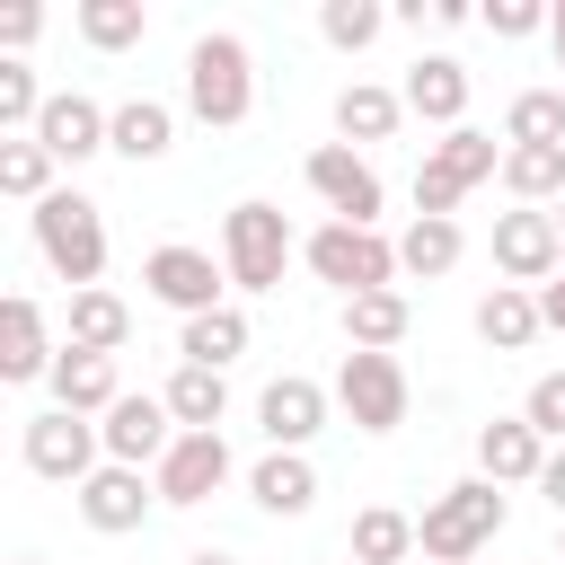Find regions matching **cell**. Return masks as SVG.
I'll return each instance as SVG.
<instances>
[{"label":"cell","mask_w":565,"mask_h":565,"mask_svg":"<svg viewBox=\"0 0 565 565\" xmlns=\"http://www.w3.org/2000/svg\"><path fill=\"white\" fill-rule=\"evenodd\" d=\"M35 35H44V9H35V0H9V9H0V44L18 53V44H35Z\"/></svg>","instance_id":"38"},{"label":"cell","mask_w":565,"mask_h":565,"mask_svg":"<svg viewBox=\"0 0 565 565\" xmlns=\"http://www.w3.org/2000/svg\"><path fill=\"white\" fill-rule=\"evenodd\" d=\"M168 141H177V115L159 106V97H124L115 106V159H132V168H150V159H168Z\"/></svg>","instance_id":"23"},{"label":"cell","mask_w":565,"mask_h":565,"mask_svg":"<svg viewBox=\"0 0 565 565\" xmlns=\"http://www.w3.org/2000/svg\"><path fill=\"white\" fill-rule=\"evenodd\" d=\"M26 221H35V256H44L71 291H97V274H106V221H97V203L71 194V185H53Z\"/></svg>","instance_id":"2"},{"label":"cell","mask_w":565,"mask_h":565,"mask_svg":"<svg viewBox=\"0 0 565 565\" xmlns=\"http://www.w3.org/2000/svg\"><path fill=\"white\" fill-rule=\"evenodd\" d=\"M503 185H512L521 203H556V194H565V141H556V150H512V141H503Z\"/></svg>","instance_id":"34"},{"label":"cell","mask_w":565,"mask_h":565,"mask_svg":"<svg viewBox=\"0 0 565 565\" xmlns=\"http://www.w3.org/2000/svg\"><path fill=\"white\" fill-rule=\"evenodd\" d=\"M547 18H556V9H539V0H494V9H486V26H494L503 44H521V35H539Z\"/></svg>","instance_id":"37"},{"label":"cell","mask_w":565,"mask_h":565,"mask_svg":"<svg viewBox=\"0 0 565 565\" xmlns=\"http://www.w3.org/2000/svg\"><path fill=\"white\" fill-rule=\"evenodd\" d=\"M503 141L512 150H556L565 141V88H521L503 106Z\"/></svg>","instance_id":"30"},{"label":"cell","mask_w":565,"mask_h":565,"mask_svg":"<svg viewBox=\"0 0 565 565\" xmlns=\"http://www.w3.org/2000/svg\"><path fill=\"white\" fill-rule=\"evenodd\" d=\"M556 230H565V194H556Z\"/></svg>","instance_id":"43"},{"label":"cell","mask_w":565,"mask_h":565,"mask_svg":"<svg viewBox=\"0 0 565 565\" xmlns=\"http://www.w3.org/2000/svg\"><path fill=\"white\" fill-rule=\"evenodd\" d=\"M494 530H503V486H494V477H459V486H441V494L424 503L415 547H424L433 565H468L477 547H494Z\"/></svg>","instance_id":"1"},{"label":"cell","mask_w":565,"mask_h":565,"mask_svg":"<svg viewBox=\"0 0 565 565\" xmlns=\"http://www.w3.org/2000/svg\"><path fill=\"white\" fill-rule=\"evenodd\" d=\"M406 362L397 353H344L335 362V406L353 415V433H397L406 424Z\"/></svg>","instance_id":"10"},{"label":"cell","mask_w":565,"mask_h":565,"mask_svg":"<svg viewBox=\"0 0 565 565\" xmlns=\"http://www.w3.org/2000/svg\"><path fill=\"white\" fill-rule=\"evenodd\" d=\"M185 565H238V556H221V547H194V556H185Z\"/></svg>","instance_id":"41"},{"label":"cell","mask_w":565,"mask_h":565,"mask_svg":"<svg viewBox=\"0 0 565 565\" xmlns=\"http://www.w3.org/2000/svg\"><path fill=\"white\" fill-rule=\"evenodd\" d=\"M353 565H406V556H424L415 547V521L397 512V503H371V512H353V547H344Z\"/></svg>","instance_id":"28"},{"label":"cell","mask_w":565,"mask_h":565,"mask_svg":"<svg viewBox=\"0 0 565 565\" xmlns=\"http://www.w3.org/2000/svg\"><path fill=\"white\" fill-rule=\"evenodd\" d=\"M344 344H353V353H397V344H406V291H362V300H344Z\"/></svg>","instance_id":"26"},{"label":"cell","mask_w":565,"mask_h":565,"mask_svg":"<svg viewBox=\"0 0 565 565\" xmlns=\"http://www.w3.org/2000/svg\"><path fill=\"white\" fill-rule=\"evenodd\" d=\"M53 150L35 141V132H18V141H0V194H18V203H44L53 194Z\"/></svg>","instance_id":"32"},{"label":"cell","mask_w":565,"mask_h":565,"mask_svg":"<svg viewBox=\"0 0 565 565\" xmlns=\"http://www.w3.org/2000/svg\"><path fill=\"white\" fill-rule=\"evenodd\" d=\"M397 115H406V97L380 88V79H353V88L335 97V132H344V141H388Z\"/></svg>","instance_id":"29"},{"label":"cell","mask_w":565,"mask_h":565,"mask_svg":"<svg viewBox=\"0 0 565 565\" xmlns=\"http://www.w3.org/2000/svg\"><path fill=\"white\" fill-rule=\"evenodd\" d=\"M539 468H547V441L530 433V415L477 424V477H494V486H539Z\"/></svg>","instance_id":"18"},{"label":"cell","mask_w":565,"mask_h":565,"mask_svg":"<svg viewBox=\"0 0 565 565\" xmlns=\"http://www.w3.org/2000/svg\"><path fill=\"white\" fill-rule=\"evenodd\" d=\"M300 256H309V274H318V282H335L344 300H362V291H397V238H380V230L327 221V230H309V238H300Z\"/></svg>","instance_id":"5"},{"label":"cell","mask_w":565,"mask_h":565,"mask_svg":"<svg viewBox=\"0 0 565 565\" xmlns=\"http://www.w3.org/2000/svg\"><path fill=\"white\" fill-rule=\"evenodd\" d=\"M185 106H194V124H212V132L247 124V106H256V62H247L238 35H194V53H185Z\"/></svg>","instance_id":"3"},{"label":"cell","mask_w":565,"mask_h":565,"mask_svg":"<svg viewBox=\"0 0 565 565\" xmlns=\"http://www.w3.org/2000/svg\"><path fill=\"white\" fill-rule=\"evenodd\" d=\"M539 327H547V318H539V291H521V282H494V291L477 300V335H486L494 353H521Z\"/></svg>","instance_id":"24"},{"label":"cell","mask_w":565,"mask_h":565,"mask_svg":"<svg viewBox=\"0 0 565 565\" xmlns=\"http://www.w3.org/2000/svg\"><path fill=\"white\" fill-rule=\"evenodd\" d=\"M380 26H388V9H380V0H327V9H318V35H327L335 53L380 44Z\"/></svg>","instance_id":"35"},{"label":"cell","mask_w":565,"mask_h":565,"mask_svg":"<svg viewBox=\"0 0 565 565\" xmlns=\"http://www.w3.org/2000/svg\"><path fill=\"white\" fill-rule=\"evenodd\" d=\"M486 177H503V141L477 132V124H459V132H441V141L424 150V168H415V212H424V221H450L459 194L486 185Z\"/></svg>","instance_id":"4"},{"label":"cell","mask_w":565,"mask_h":565,"mask_svg":"<svg viewBox=\"0 0 565 565\" xmlns=\"http://www.w3.org/2000/svg\"><path fill=\"white\" fill-rule=\"evenodd\" d=\"M247 494H256L274 521H300V512L318 503V468H309L300 450H265V459L247 468Z\"/></svg>","instance_id":"21"},{"label":"cell","mask_w":565,"mask_h":565,"mask_svg":"<svg viewBox=\"0 0 565 565\" xmlns=\"http://www.w3.org/2000/svg\"><path fill=\"white\" fill-rule=\"evenodd\" d=\"M309 194H318L335 221H353V230H380V203H388L380 168H371L353 141H318V150H309Z\"/></svg>","instance_id":"11"},{"label":"cell","mask_w":565,"mask_h":565,"mask_svg":"<svg viewBox=\"0 0 565 565\" xmlns=\"http://www.w3.org/2000/svg\"><path fill=\"white\" fill-rule=\"evenodd\" d=\"M159 397H168L177 433H221V415H230V380H221V371H203V362H177Z\"/></svg>","instance_id":"22"},{"label":"cell","mask_w":565,"mask_h":565,"mask_svg":"<svg viewBox=\"0 0 565 565\" xmlns=\"http://www.w3.org/2000/svg\"><path fill=\"white\" fill-rule=\"evenodd\" d=\"M115 397H124L115 353H79V344H62V362H53V406H71V415H106Z\"/></svg>","instance_id":"20"},{"label":"cell","mask_w":565,"mask_h":565,"mask_svg":"<svg viewBox=\"0 0 565 565\" xmlns=\"http://www.w3.org/2000/svg\"><path fill=\"white\" fill-rule=\"evenodd\" d=\"M35 141L62 159V168H79V159H97L106 141H115V115L97 106V97H79V88H62L53 106H44V124H35Z\"/></svg>","instance_id":"16"},{"label":"cell","mask_w":565,"mask_h":565,"mask_svg":"<svg viewBox=\"0 0 565 565\" xmlns=\"http://www.w3.org/2000/svg\"><path fill=\"white\" fill-rule=\"evenodd\" d=\"M53 362H62V344L44 335V309L26 291H9L0 300V380H53Z\"/></svg>","instance_id":"17"},{"label":"cell","mask_w":565,"mask_h":565,"mask_svg":"<svg viewBox=\"0 0 565 565\" xmlns=\"http://www.w3.org/2000/svg\"><path fill=\"white\" fill-rule=\"evenodd\" d=\"M177 353H185V362H203V371H230V362L247 353V309L230 300V309L185 318V327H177Z\"/></svg>","instance_id":"25"},{"label":"cell","mask_w":565,"mask_h":565,"mask_svg":"<svg viewBox=\"0 0 565 565\" xmlns=\"http://www.w3.org/2000/svg\"><path fill=\"white\" fill-rule=\"evenodd\" d=\"M71 344L79 353H124L132 344V309L97 282V291H71Z\"/></svg>","instance_id":"27"},{"label":"cell","mask_w":565,"mask_h":565,"mask_svg":"<svg viewBox=\"0 0 565 565\" xmlns=\"http://www.w3.org/2000/svg\"><path fill=\"white\" fill-rule=\"evenodd\" d=\"M150 503H159V486H150L141 468H115V459L79 486V521H88V530H106V539L141 530V521H150Z\"/></svg>","instance_id":"15"},{"label":"cell","mask_w":565,"mask_h":565,"mask_svg":"<svg viewBox=\"0 0 565 565\" xmlns=\"http://www.w3.org/2000/svg\"><path fill=\"white\" fill-rule=\"evenodd\" d=\"M141 291L159 300V309H177V318H203V309H230V265H212L203 247H150L141 256Z\"/></svg>","instance_id":"9"},{"label":"cell","mask_w":565,"mask_h":565,"mask_svg":"<svg viewBox=\"0 0 565 565\" xmlns=\"http://www.w3.org/2000/svg\"><path fill=\"white\" fill-rule=\"evenodd\" d=\"M150 486H159V503H203V494H221L230 486V441L221 433H177V450L150 468Z\"/></svg>","instance_id":"13"},{"label":"cell","mask_w":565,"mask_h":565,"mask_svg":"<svg viewBox=\"0 0 565 565\" xmlns=\"http://www.w3.org/2000/svg\"><path fill=\"white\" fill-rule=\"evenodd\" d=\"M18 565H44V556H18Z\"/></svg>","instance_id":"44"},{"label":"cell","mask_w":565,"mask_h":565,"mask_svg":"<svg viewBox=\"0 0 565 565\" xmlns=\"http://www.w3.org/2000/svg\"><path fill=\"white\" fill-rule=\"evenodd\" d=\"M539 318H547V327H556V335H565V274H556V282H547V291H539Z\"/></svg>","instance_id":"40"},{"label":"cell","mask_w":565,"mask_h":565,"mask_svg":"<svg viewBox=\"0 0 565 565\" xmlns=\"http://www.w3.org/2000/svg\"><path fill=\"white\" fill-rule=\"evenodd\" d=\"M97 433H106V459H115V468H159V459L177 450V415H168V397H132V388L97 415Z\"/></svg>","instance_id":"12"},{"label":"cell","mask_w":565,"mask_h":565,"mask_svg":"<svg viewBox=\"0 0 565 565\" xmlns=\"http://www.w3.org/2000/svg\"><path fill=\"white\" fill-rule=\"evenodd\" d=\"M221 265H230V291H274L282 265H291V221L274 203H230L221 221Z\"/></svg>","instance_id":"6"},{"label":"cell","mask_w":565,"mask_h":565,"mask_svg":"<svg viewBox=\"0 0 565 565\" xmlns=\"http://www.w3.org/2000/svg\"><path fill=\"white\" fill-rule=\"evenodd\" d=\"M547 35H556V62H565V9H556V18H547Z\"/></svg>","instance_id":"42"},{"label":"cell","mask_w":565,"mask_h":565,"mask_svg":"<svg viewBox=\"0 0 565 565\" xmlns=\"http://www.w3.org/2000/svg\"><path fill=\"white\" fill-rule=\"evenodd\" d=\"M79 35H88L97 53H124V44L150 35V9H141V0H79Z\"/></svg>","instance_id":"33"},{"label":"cell","mask_w":565,"mask_h":565,"mask_svg":"<svg viewBox=\"0 0 565 565\" xmlns=\"http://www.w3.org/2000/svg\"><path fill=\"white\" fill-rule=\"evenodd\" d=\"M539 494L565 512V450H547V468H539Z\"/></svg>","instance_id":"39"},{"label":"cell","mask_w":565,"mask_h":565,"mask_svg":"<svg viewBox=\"0 0 565 565\" xmlns=\"http://www.w3.org/2000/svg\"><path fill=\"white\" fill-rule=\"evenodd\" d=\"M344 565H353V556H344Z\"/></svg>","instance_id":"45"},{"label":"cell","mask_w":565,"mask_h":565,"mask_svg":"<svg viewBox=\"0 0 565 565\" xmlns=\"http://www.w3.org/2000/svg\"><path fill=\"white\" fill-rule=\"evenodd\" d=\"M318 424H327V388H318V380H300V371L265 380V397H256V433H265L274 450H309Z\"/></svg>","instance_id":"14"},{"label":"cell","mask_w":565,"mask_h":565,"mask_svg":"<svg viewBox=\"0 0 565 565\" xmlns=\"http://www.w3.org/2000/svg\"><path fill=\"white\" fill-rule=\"evenodd\" d=\"M521 415H530V433H539L547 450H565V371H547V380H530V397H521Z\"/></svg>","instance_id":"36"},{"label":"cell","mask_w":565,"mask_h":565,"mask_svg":"<svg viewBox=\"0 0 565 565\" xmlns=\"http://www.w3.org/2000/svg\"><path fill=\"white\" fill-rule=\"evenodd\" d=\"M459 256H468L459 221H424V212H415V221H406V238H397V274H424V282H433V274H450Z\"/></svg>","instance_id":"31"},{"label":"cell","mask_w":565,"mask_h":565,"mask_svg":"<svg viewBox=\"0 0 565 565\" xmlns=\"http://www.w3.org/2000/svg\"><path fill=\"white\" fill-rule=\"evenodd\" d=\"M556 565H565V556H556Z\"/></svg>","instance_id":"46"},{"label":"cell","mask_w":565,"mask_h":565,"mask_svg":"<svg viewBox=\"0 0 565 565\" xmlns=\"http://www.w3.org/2000/svg\"><path fill=\"white\" fill-rule=\"evenodd\" d=\"M494 274L521 282V291H547V282L565 274V230H556V212H539V203L494 212Z\"/></svg>","instance_id":"8"},{"label":"cell","mask_w":565,"mask_h":565,"mask_svg":"<svg viewBox=\"0 0 565 565\" xmlns=\"http://www.w3.org/2000/svg\"><path fill=\"white\" fill-rule=\"evenodd\" d=\"M26 468L79 494V486L106 468V433H97V415H71V406H44V415H26Z\"/></svg>","instance_id":"7"},{"label":"cell","mask_w":565,"mask_h":565,"mask_svg":"<svg viewBox=\"0 0 565 565\" xmlns=\"http://www.w3.org/2000/svg\"><path fill=\"white\" fill-rule=\"evenodd\" d=\"M406 115H424V124H441V132H459V115H468V71L450 62V53H424V62H406Z\"/></svg>","instance_id":"19"}]
</instances>
